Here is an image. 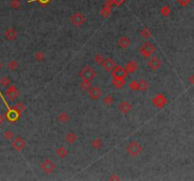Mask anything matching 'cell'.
<instances>
[{"instance_id": "2", "label": "cell", "mask_w": 194, "mask_h": 181, "mask_svg": "<svg viewBox=\"0 0 194 181\" xmlns=\"http://www.w3.org/2000/svg\"><path fill=\"white\" fill-rule=\"evenodd\" d=\"M143 148L137 142H131L130 144L126 146V151L129 155L132 157H136L141 153Z\"/></svg>"}, {"instance_id": "35", "label": "cell", "mask_w": 194, "mask_h": 181, "mask_svg": "<svg viewBox=\"0 0 194 181\" xmlns=\"http://www.w3.org/2000/svg\"><path fill=\"white\" fill-rule=\"evenodd\" d=\"M4 137L7 140H12V138H13V133H12L11 130H6L4 132Z\"/></svg>"}, {"instance_id": "29", "label": "cell", "mask_w": 194, "mask_h": 181, "mask_svg": "<svg viewBox=\"0 0 194 181\" xmlns=\"http://www.w3.org/2000/svg\"><path fill=\"white\" fill-rule=\"evenodd\" d=\"M105 59L104 58V57L101 55V54H96V55H95V57H94V61H95V63H96V64H101V62L103 61V59Z\"/></svg>"}, {"instance_id": "8", "label": "cell", "mask_w": 194, "mask_h": 181, "mask_svg": "<svg viewBox=\"0 0 194 181\" xmlns=\"http://www.w3.org/2000/svg\"><path fill=\"white\" fill-rule=\"evenodd\" d=\"M70 21L73 25L75 26H82L85 22V16L82 12H76V13L72 14L70 17Z\"/></svg>"}, {"instance_id": "36", "label": "cell", "mask_w": 194, "mask_h": 181, "mask_svg": "<svg viewBox=\"0 0 194 181\" xmlns=\"http://www.w3.org/2000/svg\"><path fill=\"white\" fill-rule=\"evenodd\" d=\"M44 59V55L43 52H37L35 54V59L37 61H42Z\"/></svg>"}, {"instance_id": "4", "label": "cell", "mask_w": 194, "mask_h": 181, "mask_svg": "<svg viewBox=\"0 0 194 181\" xmlns=\"http://www.w3.org/2000/svg\"><path fill=\"white\" fill-rule=\"evenodd\" d=\"M55 169H56L55 163H54L52 160H49V158H46V160L41 164V170L46 174H51L55 171Z\"/></svg>"}, {"instance_id": "37", "label": "cell", "mask_w": 194, "mask_h": 181, "mask_svg": "<svg viewBox=\"0 0 194 181\" xmlns=\"http://www.w3.org/2000/svg\"><path fill=\"white\" fill-rule=\"evenodd\" d=\"M177 2L179 3L181 6H183V7H186V6H187L191 2V0H177Z\"/></svg>"}, {"instance_id": "26", "label": "cell", "mask_w": 194, "mask_h": 181, "mask_svg": "<svg viewBox=\"0 0 194 181\" xmlns=\"http://www.w3.org/2000/svg\"><path fill=\"white\" fill-rule=\"evenodd\" d=\"M102 102L105 106H111L114 102V98L113 96H111V95H106V96L103 97Z\"/></svg>"}, {"instance_id": "15", "label": "cell", "mask_w": 194, "mask_h": 181, "mask_svg": "<svg viewBox=\"0 0 194 181\" xmlns=\"http://www.w3.org/2000/svg\"><path fill=\"white\" fill-rule=\"evenodd\" d=\"M117 45H119L120 48L126 49L131 45V40H130L128 37L122 36V37L119 38V41H117Z\"/></svg>"}, {"instance_id": "13", "label": "cell", "mask_w": 194, "mask_h": 181, "mask_svg": "<svg viewBox=\"0 0 194 181\" xmlns=\"http://www.w3.org/2000/svg\"><path fill=\"white\" fill-rule=\"evenodd\" d=\"M4 37L7 41H13L17 38V31L13 27H9L4 32Z\"/></svg>"}, {"instance_id": "24", "label": "cell", "mask_w": 194, "mask_h": 181, "mask_svg": "<svg viewBox=\"0 0 194 181\" xmlns=\"http://www.w3.org/2000/svg\"><path fill=\"white\" fill-rule=\"evenodd\" d=\"M91 84H90V81H86V80H82L81 83H79V89L82 91V92H88L90 90L91 88Z\"/></svg>"}, {"instance_id": "39", "label": "cell", "mask_w": 194, "mask_h": 181, "mask_svg": "<svg viewBox=\"0 0 194 181\" xmlns=\"http://www.w3.org/2000/svg\"><path fill=\"white\" fill-rule=\"evenodd\" d=\"M4 121H5V119H4V116L0 115V125H2V124L4 123Z\"/></svg>"}, {"instance_id": "14", "label": "cell", "mask_w": 194, "mask_h": 181, "mask_svg": "<svg viewBox=\"0 0 194 181\" xmlns=\"http://www.w3.org/2000/svg\"><path fill=\"white\" fill-rule=\"evenodd\" d=\"M88 94L91 99L98 100L101 96V90L98 87H91L88 91Z\"/></svg>"}, {"instance_id": "1", "label": "cell", "mask_w": 194, "mask_h": 181, "mask_svg": "<svg viewBox=\"0 0 194 181\" xmlns=\"http://www.w3.org/2000/svg\"><path fill=\"white\" fill-rule=\"evenodd\" d=\"M96 75H97L96 71H95L91 66H85V67H84V69H82V71L79 73V77H81L82 80H86V81H92L96 77Z\"/></svg>"}, {"instance_id": "7", "label": "cell", "mask_w": 194, "mask_h": 181, "mask_svg": "<svg viewBox=\"0 0 194 181\" xmlns=\"http://www.w3.org/2000/svg\"><path fill=\"white\" fill-rule=\"evenodd\" d=\"M152 102L155 108H163L165 105L167 104V98L165 95L158 94L157 95H155V96L152 98Z\"/></svg>"}, {"instance_id": "30", "label": "cell", "mask_w": 194, "mask_h": 181, "mask_svg": "<svg viewBox=\"0 0 194 181\" xmlns=\"http://www.w3.org/2000/svg\"><path fill=\"white\" fill-rule=\"evenodd\" d=\"M160 13L163 15V16H168V15L170 13V7H168V6H163L160 9Z\"/></svg>"}, {"instance_id": "25", "label": "cell", "mask_w": 194, "mask_h": 181, "mask_svg": "<svg viewBox=\"0 0 194 181\" xmlns=\"http://www.w3.org/2000/svg\"><path fill=\"white\" fill-rule=\"evenodd\" d=\"M0 85L1 87H8L9 85H11V78L9 77H3L0 79Z\"/></svg>"}, {"instance_id": "6", "label": "cell", "mask_w": 194, "mask_h": 181, "mask_svg": "<svg viewBox=\"0 0 194 181\" xmlns=\"http://www.w3.org/2000/svg\"><path fill=\"white\" fill-rule=\"evenodd\" d=\"M6 95L11 101H14L16 100L18 96H19V92L17 90V88L14 86V85H9L7 87V90H6Z\"/></svg>"}, {"instance_id": "41", "label": "cell", "mask_w": 194, "mask_h": 181, "mask_svg": "<svg viewBox=\"0 0 194 181\" xmlns=\"http://www.w3.org/2000/svg\"><path fill=\"white\" fill-rule=\"evenodd\" d=\"M1 69H2V62L0 61V70H1Z\"/></svg>"}, {"instance_id": "12", "label": "cell", "mask_w": 194, "mask_h": 181, "mask_svg": "<svg viewBox=\"0 0 194 181\" xmlns=\"http://www.w3.org/2000/svg\"><path fill=\"white\" fill-rule=\"evenodd\" d=\"M112 7H113V3L111 0H107L105 5L103 6L102 9H101L100 11V14L102 17H108L109 16V14L111 13V11H112Z\"/></svg>"}, {"instance_id": "28", "label": "cell", "mask_w": 194, "mask_h": 181, "mask_svg": "<svg viewBox=\"0 0 194 181\" xmlns=\"http://www.w3.org/2000/svg\"><path fill=\"white\" fill-rule=\"evenodd\" d=\"M9 6H11V9H18L21 6V2H20V0H11V2H9Z\"/></svg>"}, {"instance_id": "18", "label": "cell", "mask_w": 194, "mask_h": 181, "mask_svg": "<svg viewBox=\"0 0 194 181\" xmlns=\"http://www.w3.org/2000/svg\"><path fill=\"white\" fill-rule=\"evenodd\" d=\"M78 140V136L75 134L74 132H68L67 134L65 135V141L68 142V144H73L77 142Z\"/></svg>"}, {"instance_id": "27", "label": "cell", "mask_w": 194, "mask_h": 181, "mask_svg": "<svg viewBox=\"0 0 194 181\" xmlns=\"http://www.w3.org/2000/svg\"><path fill=\"white\" fill-rule=\"evenodd\" d=\"M8 68L11 70V71H15V70L18 68V62L14 59L11 60V61H9L8 63Z\"/></svg>"}, {"instance_id": "23", "label": "cell", "mask_w": 194, "mask_h": 181, "mask_svg": "<svg viewBox=\"0 0 194 181\" xmlns=\"http://www.w3.org/2000/svg\"><path fill=\"white\" fill-rule=\"evenodd\" d=\"M92 147H93L94 149H96V150H98V149H100L101 147H102L103 145V142L102 141H101V139L100 138H97L92 141Z\"/></svg>"}, {"instance_id": "34", "label": "cell", "mask_w": 194, "mask_h": 181, "mask_svg": "<svg viewBox=\"0 0 194 181\" xmlns=\"http://www.w3.org/2000/svg\"><path fill=\"white\" fill-rule=\"evenodd\" d=\"M140 35L142 37H144V38H149L151 36V32H150V30L148 29V28H143V29L140 31Z\"/></svg>"}, {"instance_id": "32", "label": "cell", "mask_w": 194, "mask_h": 181, "mask_svg": "<svg viewBox=\"0 0 194 181\" xmlns=\"http://www.w3.org/2000/svg\"><path fill=\"white\" fill-rule=\"evenodd\" d=\"M129 87L132 91H138V81L132 80L131 82H130Z\"/></svg>"}, {"instance_id": "3", "label": "cell", "mask_w": 194, "mask_h": 181, "mask_svg": "<svg viewBox=\"0 0 194 181\" xmlns=\"http://www.w3.org/2000/svg\"><path fill=\"white\" fill-rule=\"evenodd\" d=\"M154 51H155V47L154 44L150 42H146L145 43H143V45L140 47V49H139L140 54L146 59L151 57L152 54L154 53Z\"/></svg>"}, {"instance_id": "21", "label": "cell", "mask_w": 194, "mask_h": 181, "mask_svg": "<svg viewBox=\"0 0 194 181\" xmlns=\"http://www.w3.org/2000/svg\"><path fill=\"white\" fill-rule=\"evenodd\" d=\"M57 119H58L59 122H61V123H66V122H68V120H69V115H68V113H66L65 112H62L58 114Z\"/></svg>"}, {"instance_id": "10", "label": "cell", "mask_w": 194, "mask_h": 181, "mask_svg": "<svg viewBox=\"0 0 194 181\" xmlns=\"http://www.w3.org/2000/svg\"><path fill=\"white\" fill-rule=\"evenodd\" d=\"M12 146H13L15 150L21 151L25 148V146H26V142L24 141V139L22 137L18 136V137L15 138L13 140V142H12Z\"/></svg>"}, {"instance_id": "31", "label": "cell", "mask_w": 194, "mask_h": 181, "mask_svg": "<svg viewBox=\"0 0 194 181\" xmlns=\"http://www.w3.org/2000/svg\"><path fill=\"white\" fill-rule=\"evenodd\" d=\"M18 115H19V113L16 112L15 110H11L9 113H8V117H9V120H11V121H13V120H15L18 117Z\"/></svg>"}, {"instance_id": "40", "label": "cell", "mask_w": 194, "mask_h": 181, "mask_svg": "<svg viewBox=\"0 0 194 181\" xmlns=\"http://www.w3.org/2000/svg\"><path fill=\"white\" fill-rule=\"evenodd\" d=\"M40 1L43 3H46V2H49V0H40Z\"/></svg>"}, {"instance_id": "16", "label": "cell", "mask_w": 194, "mask_h": 181, "mask_svg": "<svg viewBox=\"0 0 194 181\" xmlns=\"http://www.w3.org/2000/svg\"><path fill=\"white\" fill-rule=\"evenodd\" d=\"M124 69H125L126 72L129 73V74H133V73L138 69V64L135 60H131V61L127 63Z\"/></svg>"}, {"instance_id": "20", "label": "cell", "mask_w": 194, "mask_h": 181, "mask_svg": "<svg viewBox=\"0 0 194 181\" xmlns=\"http://www.w3.org/2000/svg\"><path fill=\"white\" fill-rule=\"evenodd\" d=\"M149 89V83L146 79H141L138 81V91L146 92Z\"/></svg>"}, {"instance_id": "19", "label": "cell", "mask_w": 194, "mask_h": 181, "mask_svg": "<svg viewBox=\"0 0 194 181\" xmlns=\"http://www.w3.org/2000/svg\"><path fill=\"white\" fill-rule=\"evenodd\" d=\"M125 84V78H113V85L117 89H121Z\"/></svg>"}, {"instance_id": "38", "label": "cell", "mask_w": 194, "mask_h": 181, "mask_svg": "<svg viewBox=\"0 0 194 181\" xmlns=\"http://www.w3.org/2000/svg\"><path fill=\"white\" fill-rule=\"evenodd\" d=\"M111 1H112V3H113L114 5H116V6H120L124 1H125V0H111Z\"/></svg>"}, {"instance_id": "11", "label": "cell", "mask_w": 194, "mask_h": 181, "mask_svg": "<svg viewBox=\"0 0 194 181\" xmlns=\"http://www.w3.org/2000/svg\"><path fill=\"white\" fill-rule=\"evenodd\" d=\"M101 66H102L103 69H105L107 72H111L114 68H115L116 62L113 59L106 58V59H103L102 62H101Z\"/></svg>"}, {"instance_id": "5", "label": "cell", "mask_w": 194, "mask_h": 181, "mask_svg": "<svg viewBox=\"0 0 194 181\" xmlns=\"http://www.w3.org/2000/svg\"><path fill=\"white\" fill-rule=\"evenodd\" d=\"M111 74H112L113 78H126L128 73L126 72V70L124 69L122 66H115L112 71H111Z\"/></svg>"}, {"instance_id": "9", "label": "cell", "mask_w": 194, "mask_h": 181, "mask_svg": "<svg viewBox=\"0 0 194 181\" xmlns=\"http://www.w3.org/2000/svg\"><path fill=\"white\" fill-rule=\"evenodd\" d=\"M162 61L158 57H152L148 61V66L150 67L152 71H156L161 67Z\"/></svg>"}, {"instance_id": "17", "label": "cell", "mask_w": 194, "mask_h": 181, "mask_svg": "<svg viewBox=\"0 0 194 181\" xmlns=\"http://www.w3.org/2000/svg\"><path fill=\"white\" fill-rule=\"evenodd\" d=\"M119 110H120V112H121L122 113L127 114V113H129L130 112H131V110H132V105L130 104V103L128 102V101H122V102L119 104Z\"/></svg>"}, {"instance_id": "33", "label": "cell", "mask_w": 194, "mask_h": 181, "mask_svg": "<svg viewBox=\"0 0 194 181\" xmlns=\"http://www.w3.org/2000/svg\"><path fill=\"white\" fill-rule=\"evenodd\" d=\"M14 110H16L18 113H21L23 110H25V106L22 103H17L16 105L14 106Z\"/></svg>"}, {"instance_id": "22", "label": "cell", "mask_w": 194, "mask_h": 181, "mask_svg": "<svg viewBox=\"0 0 194 181\" xmlns=\"http://www.w3.org/2000/svg\"><path fill=\"white\" fill-rule=\"evenodd\" d=\"M67 149H66L65 147H63V146H60L58 149L56 150V154H57V156H58L59 158H65L66 156H67Z\"/></svg>"}]
</instances>
